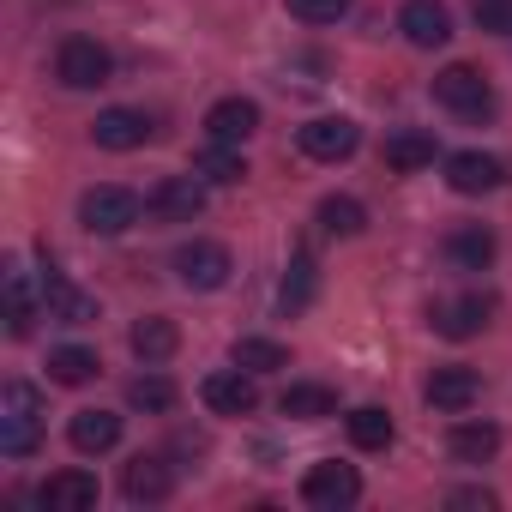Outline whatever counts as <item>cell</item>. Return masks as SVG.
<instances>
[{
  "mask_svg": "<svg viewBox=\"0 0 512 512\" xmlns=\"http://www.w3.org/2000/svg\"><path fill=\"white\" fill-rule=\"evenodd\" d=\"M0 410H7V416H0V452H7V458H31L37 440H43V398H37V386L7 380Z\"/></svg>",
  "mask_w": 512,
  "mask_h": 512,
  "instance_id": "obj_1",
  "label": "cell"
},
{
  "mask_svg": "<svg viewBox=\"0 0 512 512\" xmlns=\"http://www.w3.org/2000/svg\"><path fill=\"white\" fill-rule=\"evenodd\" d=\"M109 73H115V61L97 37H67L55 55V79L67 91H97V85H109Z\"/></svg>",
  "mask_w": 512,
  "mask_h": 512,
  "instance_id": "obj_2",
  "label": "cell"
},
{
  "mask_svg": "<svg viewBox=\"0 0 512 512\" xmlns=\"http://www.w3.org/2000/svg\"><path fill=\"white\" fill-rule=\"evenodd\" d=\"M434 103L452 109V115H488L494 109V91H488V79L470 61H452V67L434 73Z\"/></svg>",
  "mask_w": 512,
  "mask_h": 512,
  "instance_id": "obj_3",
  "label": "cell"
},
{
  "mask_svg": "<svg viewBox=\"0 0 512 512\" xmlns=\"http://www.w3.org/2000/svg\"><path fill=\"white\" fill-rule=\"evenodd\" d=\"M302 500H308L314 512H344V506L362 500V476H356L350 464L326 458V464H314V470L302 476Z\"/></svg>",
  "mask_w": 512,
  "mask_h": 512,
  "instance_id": "obj_4",
  "label": "cell"
},
{
  "mask_svg": "<svg viewBox=\"0 0 512 512\" xmlns=\"http://www.w3.org/2000/svg\"><path fill=\"white\" fill-rule=\"evenodd\" d=\"M296 145H302V157H314V163H344V157H356L362 127H356L350 115H320V121H308V127L296 133Z\"/></svg>",
  "mask_w": 512,
  "mask_h": 512,
  "instance_id": "obj_5",
  "label": "cell"
},
{
  "mask_svg": "<svg viewBox=\"0 0 512 512\" xmlns=\"http://www.w3.org/2000/svg\"><path fill=\"white\" fill-rule=\"evenodd\" d=\"M79 223L91 235H121V229L139 223V193H127V187H91L79 199Z\"/></svg>",
  "mask_w": 512,
  "mask_h": 512,
  "instance_id": "obj_6",
  "label": "cell"
},
{
  "mask_svg": "<svg viewBox=\"0 0 512 512\" xmlns=\"http://www.w3.org/2000/svg\"><path fill=\"white\" fill-rule=\"evenodd\" d=\"M199 211H205L199 175H163V181L145 193V217H157V223H193Z\"/></svg>",
  "mask_w": 512,
  "mask_h": 512,
  "instance_id": "obj_7",
  "label": "cell"
},
{
  "mask_svg": "<svg viewBox=\"0 0 512 512\" xmlns=\"http://www.w3.org/2000/svg\"><path fill=\"white\" fill-rule=\"evenodd\" d=\"M199 398H205V410H217V416H253V410H260V386H253L247 368H217V374H205V380H199Z\"/></svg>",
  "mask_w": 512,
  "mask_h": 512,
  "instance_id": "obj_8",
  "label": "cell"
},
{
  "mask_svg": "<svg viewBox=\"0 0 512 512\" xmlns=\"http://www.w3.org/2000/svg\"><path fill=\"white\" fill-rule=\"evenodd\" d=\"M175 278L187 290H223L229 284V247L223 241H187V247H175Z\"/></svg>",
  "mask_w": 512,
  "mask_h": 512,
  "instance_id": "obj_9",
  "label": "cell"
},
{
  "mask_svg": "<svg viewBox=\"0 0 512 512\" xmlns=\"http://www.w3.org/2000/svg\"><path fill=\"white\" fill-rule=\"evenodd\" d=\"M121 494H127L133 506H157V500L175 494V470H169L157 452H139V458L121 470Z\"/></svg>",
  "mask_w": 512,
  "mask_h": 512,
  "instance_id": "obj_10",
  "label": "cell"
},
{
  "mask_svg": "<svg viewBox=\"0 0 512 512\" xmlns=\"http://www.w3.org/2000/svg\"><path fill=\"white\" fill-rule=\"evenodd\" d=\"M506 181V163L488 151H452L446 157V187L452 193H494Z\"/></svg>",
  "mask_w": 512,
  "mask_h": 512,
  "instance_id": "obj_11",
  "label": "cell"
},
{
  "mask_svg": "<svg viewBox=\"0 0 512 512\" xmlns=\"http://www.w3.org/2000/svg\"><path fill=\"white\" fill-rule=\"evenodd\" d=\"M488 314H494L488 296H452V302H434V308H428V326H434L440 338H476V332L488 326Z\"/></svg>",
  "mask_w": 512,
  "mask_h": 512,
  "instance_id": "obj_12",
  "label": "cell"
},
{
  "mask_svg": "<svg viewBox=\"0 0 512 512\" xmlns=\"http://www.w3.org/2000/svg\"><path fill=\"white\" fill-rule=\"evenodd\" d=\"M494 253H500V241H494V229H482V223H458V229L446 235V266H452V272H488Z\"/></svg>",
  "mask_w": 512,
  "mask_h": 512,
  "instance_id": "obj_13",
  "label": "cell"
},
{
  "mask_svg": "<svg viewBox=\"0 0 512 512\" xmlns=\"http://www.w3.org/2000/svg\"><path fill=\"white\" fill-rule=\"evenodd\" d=\"M91 139H97L103 151H139V145L151 139V115H145V109H103V115L91 121Z\"/></svg>",
  "mask_w": 512,
  "mask_h": 512,
  "instance_id": "obj_14",
  "label": "cell"
},
{
  "mask_svg": "<svg viewBox=\"0 0 512 512\" xmlns=\"http://www.w3.org/2000/svg\"><path fill=\"white\" fill-rule=\"evenodd\" d=\"M97 494H103V488H97V476H91V470H55V476L37 488V500H43L49 512H91V506H97Z\"/></svg>",
  "mask_w": 512,
  "mask_h": 512,
  "instance_id": "obj_15",
  "label": "cell"
},
{
  "mask_svg": "<svg viewBox=\"0 0 512 512\" xmlns=\"http://www.w3.org/2000/svg\"><path fill=\"white\" fill-rule=\"evenodd\" d=\"M398 31H404L416 49H440V43H452V13L440 7V0H404Z\"/></svg>",
  "mask_w": 512,
  "mask_h": 512,
  "instance_id": "obj_16",
  "label": "cell"
},
{
  "mask_svg": "<svg viewBox=\"0 0 512 512\" xmlns=\"http://www.w3.org/2000/svg\"><path fill=\"white\" fill-rule=\"evenodd\" d=\"M476 398H482V380H476V368H434V374H428V404H434V410H446V416H464Z\"/></svg>",
  "mask_w": 512,
  "mask_h": 512,
  "instance_id": "obj_17",
  "label": "cell"
},
{
  "mask_svg": "<svg viewBox=\"0 0 512 512\" xmlns=\"http://www.w3.org/2000/svg\"><path fill=\"white\" fill-rule=\"evenodd\" d=\"M205 133H211V139H223V145L253 139V133H260V103H253V97H223V103H211Z\"/></svg>",
  "mask_w": 512,
  "mask_h": 512,
  "instance_id": "obj_18",
  "label": "cell"
},
{
  "mask_svg": "<svg viewBox=\"0 0 512 512\" xmlns=\"http://www.w3.org/2000/svg\"><path fill=\"white\" fill-rule=\"evenodd\" d=\"M67 440H73V452L97 458V452H109V446L121 440V416H115V410H79V416L67 422Z\"/></svg>",
  "mask_w": 512,
  "mask_h": 512,
  "instance_id": "obj_19",
  "label": "cell"
},
{
  "mask_svg": "<svg viewBox=\"0 0 512 512\" xmlns=\"http://www.w3.org/2000/svg\"><path fill=\"white\" fill-rule=\"evenodd\" d=\"M133 356L145 362V368H157V362H169L175 350H181V332H175V320H163V314H151V320H139L133 326Z\"/></svg>",
  "mask_w": 512,
  "mask_h": 512,
  "instance_id": "obj_20",
  "label": "cell"
},
{
  "mask_svg": "<svg viewBox=\"0 0 512 512\" xmlns=\"http://www.w3.org/2000/svg\"><path fill=\"white\" fill-rule=\"evenodd\" d=\"M43 308H49V320H61V326H91V320H97V302H91L85 290H73L67 278H49V284H43Z\"/></svg>",
  "mask_w": 512,
  "mask_h": 512,
  "instance_id": "obj_21",
  "label": "cell"
},
{
  "mask_svg": "<svg viewBox=\"0 0 512 512\" xmlns=\"http://www.w3.org/2000/svg\"><path fill=\"white\" fill-rule=\"evenodd\" d=\"M446 446H452L458 464H488V458L500 452V428H494V422H452Z\"/></svg>",
  "mask_w": 512,
  "mask_h": 512,
  "instance_id": "obj_22",
  "label": "cell"
},
{
  "mask_svg": "<svg viewBox=\"0 0 512 512\" xmlns=\"http://www.w3.org/2000/svg\"><path fill=\"white\" fill-rule=\"evenodd\" d=\"M278 410H284V416H296V422H326V416H338V392H332V386L302 380V386H290V392L278 398Z\"/></svg>",
  "mask_w": 512,
  "mask_h": 512,
  "instance_id": "obj_23",
  "label": "cell"
},
{
  "mask_svg": "<svg viewBox=\"0 0 512 512\" xmlns=\"http://www.w3.org/2000/svg\"><path fill=\"white\" fill-rule=\"evenodd\" d=\"M193 175H199V181H217V187H235V181L247 175V163H241V151H235V145L211 139V145L193 157Z\"/></svg>",
  "mask_w": 512,
  "mask_h": 512,
  "instance_id": "obj_24",
  "label": "cell"
},
{
  "mask_svg": "<svg viewBox=\"0 0 512 512\" xmlns=\"http://www.w3.org/2000/svg\"><path fill=\"white\" fill-rule=\"evenodd\" d=\"M344 428H350V440H356L362 452H386V446H392V434H398V428H392V416H386L380 404L350 410V416H344Z\"/></svg>",
  "mask_w": 512,
  "mask_h": 512,
  "instance_id": "obj_25",
  "label": "cell"
},
{
  "mask_svg": "<svg viewBox=\"0 0 512 512\" xmlns=\"http://www.w3.org/2000/svg\"><path fill=\"white\" fill-rule=\"evenodd\" d=\"M229 362L247 368V374H272V368H290V350L272 344V338H235L229 344Z\"/></svg>",
  "mask_w": 512,
  "mask_h": 512,
  "instance_id": "obj_26",
  "label": "cell"
},
{
  "mask_svg": "<svg viewBox=\"0 0 512 512\" xmlns=\"http://www.w3.org/2000/svg\"><path fill=\"white\" fill-rule=\"evenodd\" d=\"M428 163H434V139H428V133H392V139H386V169L416 175V169H428Z\"/></svg>",
  "mask_w": 512,
  "mask_h": 512,
  "instance_id": "obj_27",
  "label": "cell"
},
{
  "mask_svg": "<svg viewBox=\"0 0 512 512\" xmlns=\"http://www.w3.org/2000/svg\"><path fill=\"white\" fill-rule=\"evenodd\" d=\"M97 368H103V362H97V350H85V344H61V350H49V380H61V386H85Z\"/></svg>",
  "mask_w": 512,
  "mask_h": 512,
  "instance_id": "obj_28",
  "label": "cell"
},
{
  "mask_svg": "<svg viewBox=\"0 0 512 512\" xmlns=\"http://www.w3.org/2000/svg\"><path fill=\"white\" fill-rule=\"evenodd\" d=\"M320 223H326V235H362L368 229V211H362V199L332 193V199H320Z\"/></svg>",
  "mask_w": 512,
  "mask_h": 512,
  "instance_id": "obj_29",
  "label": "cell"
},
{
  "mask_svg": "<svg viewBox=\"0 0 512 512\" xmlns=\"http://www.w3.org/2000/svg\"><path fill=\"white\" fill-rule=\"evenodd\" d=\"M31 320H37V302H31V278L13 266V272H7V332H13V338H25V332H31Z\"/></svg>",
  "mask_w": 512,
  "mask_h": 512,
  "instance_id": "obj_30",
  "label": "cell"
},
{
  "mask_svg": "<svg viewBox=\"0 0 512 512\" xmlns=\"http://www.w3.org/2000/svg\"><path fill=\"white\" fill-rule=\"evenodd\" d=\"M127 404L163 416V410H175V380H163V374H139V380L127 386Z\"/></svg>",
  "mask_w": 512,
  "mask_h": 512,
  "instance_id": "obj_31",
  "label": "cell"
},
{
  "mask_svg": "<svg viewBox=\"0 0 512 512\" xmlns=\"http://www.w3.org/2000/svg\"><path fill=\"white\" fill-rule=\"evenodd\" d=\"M278 302H284V314H296V308L314 302V260H308V253H296V260H290V278H284Z\"/></svg>",
  "mask_w": 512,
  "mask_h": 512,
  "instance_id": "obj_32",
  "label": "cell"
},
{
  "mask_svg": "<svg viewBox=\"0 0 512 512\" xmlns=\"http://www.w3.org/2000/svg\"><path fill=\"white\" fill-rule=\"evenodd\" d=\"M470 19L494 37H512V0H470Z\"/></svg>",
  "mask_w": 512,
  "mask_h": 512,
  "instance_id": "obj_33",
  "label": "cell"
},
{
  "mask_svg": "<svg viewBox=\"0 0 512 512\" xmlns=\"http://www.w3.org/2000/svg\"><path fill=\"white\" fill-rule=\"evenodd\" d=\"M290 13H296L302 25H338V19L350 13V0H290Z\"/></svg>",
  "mask_w": 512,
  "mask_h": 512,
  "instance_id": "obj_34",
  "label": "cell"
},
{
  "mask_svg": "<svg viewBox=\"0 0 512 512\" xmlns=\"http://www.w3.org/2000/svg\"><path fill=\"white\" fill-rule=\"evenodd\" d=\"M446 506H482V512H488V506H494V494H488V488H452V494H446Z\"/></svg>",
  "mask_w": 512,
  "mask_h": 512,
  "instance_id": "obj_35",
  "label": "cell"
}]
</instances>
